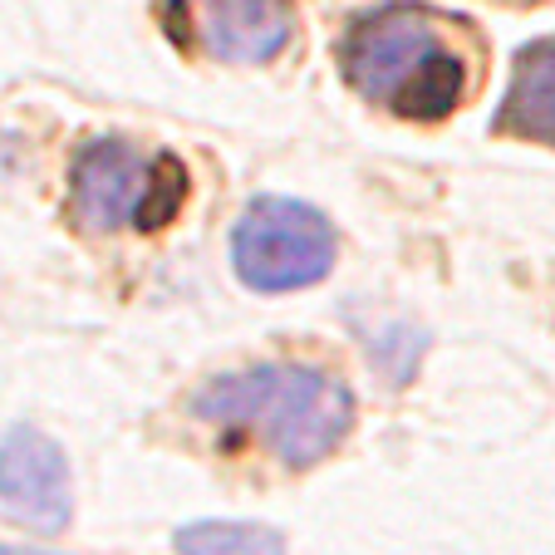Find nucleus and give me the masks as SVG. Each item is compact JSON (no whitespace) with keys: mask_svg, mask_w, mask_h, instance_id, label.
Returning a JSON list of instances; mask_svg holds the SVG:
<instances>
[{"mask_svg":"<svg viewBox=\"0 0 555 555\" xmlns=\"http://www.w3.org/2000/svg\"><path fill=\"white\" fill-rule=\"evenodd\" d=\"M153 168H157V157L138 153L124 138L89 143L69 172L74 217L85 221L89 231H118V227H128V221L138 227L147 188H153Z\"/></svg>","mask_w":555,"mask_h":555,"instance_id":"obj_5","label":"nucleus"},{"mask_svg":"<svg viewBox=\"0 0 555 555\" xmlns=\"http://www.w3.org/2000/svg\"><path fill=\"white\" fill-rule=\"evenodd\" d=\"M0 555H50V551H30V545H0Z\"/></svg>","mask_w":555,"mask_h":555,"instance_id":"obj_11","label":"nucleus"},{"mask_svg":"<svg viewBox=\"0 0 555 555\" xmlns=\"http://www.w3.org/2000/svg\"><path fill=\"white\" fill-rule=\"evenodd\" d=\"M192 413L221 428L256 433V442L285 467H314L354 428V393L325 369L256 364L211 378L192 399Z\"/></svg>","mask_w":555,"mask_h":555,"instance_id":"obj_1","label":"nucleus"},{"mask_svg":"<svg viewBox=\"0 0 555 555\" xmlns=\"http://www.w3.org/2000/svg\"><path fill=\"white\" fill-rule=\"evenodd\" d=\"M0 502L35 531H64L74 512L69 457L40 428H11L0 438Z\"/></svg>","mask_w":555,"mask_h":555,"instance_id":"obj_4","label":"nucleus"},{"mask_svg":"<svg viewBox=\"0 0 555 555\" xmlns=\"http://www.w3.org/2000/svg\"><path fill=\"white\" fill-rule=\"evenodd\" d=\"M188 192H192L188 168H182V163H178V157H172V153H157L153 188H147V202H143V217H138V227H143V231L168 227V221L182 211V202H188Z\"/></svg>","mask_w":555,"mask_h":555,"instance_id":"obj_10","label":"nucleus"},{"mask_svg":"<svg viewBox=\"0 0 555 555\" xmlns=\"http://www.w3.org/2000/svg\"><path fill=\"white\" fill-rule=\"evenodd\" d=\"M339 236L325 211L295 197H256L231 231V266L251 291L281 295L335 271Z\"/></svg>","mask_w":555,"mask_h":555,"instance_id":"obj_2","label":"nucleus"},{"mask_svg":"<svg viewBox=\"0 0 555 555\" xmlns=\"http://www.w3.org/2000/svg\"><path fill=\"white\" fill-rule=\"evenodd\" d=\"M438 15H428L423 5H388L374 11L349 30L345 40V79L369 99V104L393 108V99L413 85V74L442 50Z\"/></svg>","mask_w":555,"mask_h":555,"instance_id":"obj_3","label":"nucleus"},{"mask_svg":"<svg viewBox=\"0 0 555 555\" xmlns=\"http://www.w3.org/2000/svg\"><path fill=\"white\" fill-rule=\"evenodd\" d=\"M197 40L221 64H271L295 35L291 0H192Z\"/></svg>","mask_w":555,"mask_h":555,"instance_id":"obj_6","label":"nucleus"},{"mask_svg":"<svg viewBox=\"0 0 555 555\" xmlns=\"http://www.w3.org/2000/svg\"><path fill=\"white\" fill-rule=\"evenodd\" d=\"M462 94H467V60H462L452 44H442V50L413 74V85L393 99L388 114L413 118V124H433V118H448L452 108L462 104Z\"/></svg>","mask_w":555,"mask_h":555,"instance_id":"obj_8","label":"nucleus"},{"mask_svg":"<svg viewBox=\"0 0 555 555\" xmlns=\"http://www.w3.org/2000/svg\"><path fill=\"white\" fill-rule=\"evenodd\" d=\"M496 133L555 143V40H535L516 54L512 85L496 108Z\"/></svg>","mask_w":555,"mask_h":555,"instance_id":"obj_7","label":"nucleus"},{"mask_svg":"<svg viewBox=\"0 0 555 555\" xmlns=\"http://www.w3.org/2000/svg\"><path fill=\"white\" fill-rule=\"evenodd\" d=\"M172 541L178 555H285V535L261 521H192Z\"/></svg>","mask_w":555,"mask_h":555,"instance_id":"obj_9","label":"nucleus"}]
</instances>
